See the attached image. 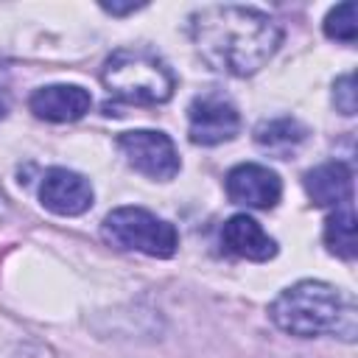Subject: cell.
<instances>
[{"label":"cell","mask_w":358,"mask_h":358,"mask_svg":"<svg viewBox=\"0 0 358 358\" xmlns=\"http://www.w3.org/2000/svg\"><path fill=\"white\" fill-rule=\"evenodd\" d=\"M190 36L199 56L221 73L252 76L280 48V25L246 6H207L190 17Z\"/></svg>","instance_id":"1"},{"label":"cell","mask_w":358,"mask_h":358,"mask_svg":"<svg viewBox=\"0 0 358 358\" xmlns=\"http://www.w3.org/2000/svg\"><path fill=\"white\" fill-rule=\"evenodd\" d=\"M271 322L299 338H313L322 333L344 336L347 341L355 333V308L341 291L322 280H299L285 288L268 308Z\"/></svg>","instance_id":"2"},{"label":"cell","mask_w":358,"mask_h":358,"mask_svg":"<svg viewBox=\"0 0 358 358\" xmlns=\"http://www.w3.org/2000/svg\"><path fill=\"white\" fill-rule=\"evenodd\" d=\"M109 95L126 103H165L173 95L176 78L162 59L148 50H115L101 73Z\"/></svg>","instance_id":"3"},{"label":"cell","mask_w":358,"mask_h":358,"mask_svg":"<svg viewBox=\"0 0 358 358\" xmlns=\"http://www.w3.org/2000/svg\"><path fill=\"white\" fill-rule=\"evenodd\" d=\"M101 235L106 243L126 249V252H143L148 257H171L179 246V235L173 224L157 218L154 213L143 207H117L103 218Z\"/></svg>","instance_id":"4"},{"label":"cell","mask_w":358,"mask_h":358,"mask_svg":"<svg viewBox=\"0 0 358 358\" xmlns=\"http://www.w3.org/2000/svg\"><path fill=\"white\" fill-rule=\"evenodd\" d=\"M117 148L123 151L126 162L148 179L168 182L179 173V154L171 137L162 131H151V129L123 131L117 137Z\"/></svg>","instance_id":"5"},{"label":"cell","mask_w":358,"mask_h":358,"mask_svg":"<svg viewBox=\"0 0 358 358\" xmlns=\"http://www.w3.org/2000/svg\"><path fill=\"white\" fill-rule=\"evenodd\" d=\"M238 109L221 95H199L187 106V134L196 145H218L238 134Z\"/></svg>","instance_id":"6"},{"label":"cell","mask_w":358,"mask_h":358,"mask_svg":"<svg viewBox=\"0 0 358 358\" xmlns=\"http://www.w3.org/2000/svg\"><path fill=\"white\" fill-rule=\"evenodd\" d=\"M227 196L243 207L271 210L282 196V182L271 168L257 162H243L227 173Z\"/></svg>","instance_id":"7"},{"label":"cell","mask_w":358,"mask_h":358,"mask_svg":"<svg viewBox=\"0 0 358 358\" xmlns=\"http://www.w3.org/2000/svg\"><path fill=\"white\" fill-rule=\"evenodd\" d=\"M42 204L56 215H81L92 207V185L67 168H50L39 187Z\"/></svg>","instance_id":"8"},{"label":"cell","mask_w":358,"mask_h":358,"mask_svg":"<svg viewBox=\"0 0 358 358\" xmlns=\"http://www.w3.org/2000/svg\"><path fill=\"white\" fill-rule=\"evenodd\" d=\"M28 106L42 120L70 123V120H78L90 112L92 95L78 84H50V87H39L31 95Z\"/></svg>","instance_id":"9"},{"label":"cell","mask_w":358,"mask_h":358,"mask_svg":"<svg viewBox=\"0 0 358 358\" xmlns=\"http://www.w3.org/2000/svg\"><path fill=\"white\" fill-rule=\"evenodd\" d=\"M221 241H224V246H227L232 255H238V257H243V260L266 263V260H271V257L277 255L274 238H268V235L263 232V227H260L255 218L243 215V213L232 215V218L224 224Z\"/></svg>","instance_id":"10"},{"label":"cell","mask_w":358,"mask_h":358,"mask_svg":"<svg viewBox=\"0 0 358 358\" xmlns=\"http://www.w3.org/2000/svg\"><path fill=\"white\" fill-rule=\"evenodd\" d=\"M305 190L316 207H338L352 199V171L347 162H322L305 173Z\"/></svg>","instance_id":"11"},{"label":"cell","mask_w":358,"mask_h":358,"mask_svg":"<svg viewBox=\"0 0 358 358\" xmlns=\"http://www.w3.org/2000/svg\"><path fill=\"white\" fill-rule=\"evenodd\" d=\"M308 137V129L296 120V117H274V120H263L257 129H255V143L280 157V159H288Z\"/></svg>","instance_id":"12"},{"label":"cell","mask_w":358,"mask_h":358,"mask_svg":"<svg viewBox=\"0 0 358 358\" xmlns=\"http://www.w3.org/2000/svg\"><path fill=\"white\" fill-rule=\"evenodd\" d=\"M324 243L333 255L352 260L355 257V213L352 204H338L336 213L327 215L324 221Z\"/></svg>","instance_id":"13"},{"label":"cell","mask_w":358,"mask_h":358,"mask_svg":"<svg viewBox=\"0 0 358 358\" xmlns=\"http://www.w3.org/2000/svg\"><path fill=\"white\" fill-rule=\"evenodd\" d=\"M324 34L336 42H355V34H358L355 3H341L330 8V14L324 17Z\"/></svg>","instance_id":"14"},{"label":"cell","mask_w":358,"mask_h":358,"mask_svg":"<svg viewBox=\"0 0 358 358\" xmlns=\"http://www.w3.org/2000/svg\"><path fill=\"white\" fill-rule=\"evenodd\" d=\"M333 103H336V109L341 115H355L358 101H355V76L352 73L336 78V84H333Z\"/></svg>","instance_id":"15"},{"label":"cell","mask_w":358,"mask_h":358,"mask_svg":"<svg viewBox=\"0 0 358 358\" xmlns=\"http://www.w3.org/2000/svg\"><path fill=\"white\" fill-rule=\"evenodd\" d=\"M145 3H126V6H115V3H103V8L109 11V14H129V11H137V8H143Z\"/></svg>","instance_id":"16"},{"label":"cell","mask_w":358,"mask_h":358,"mask_svg":"<svg viewBox=\"0 0 358 358\" xmlns=\"http://www.w3.org/2000/svg\"><path fill=\"white\" fill-rule=\"evenodd\" d=\"M8 106H11V101H8V92H6V90H0V117H6Z\"/></svg>","instance_id":"17"}]
</instances>
